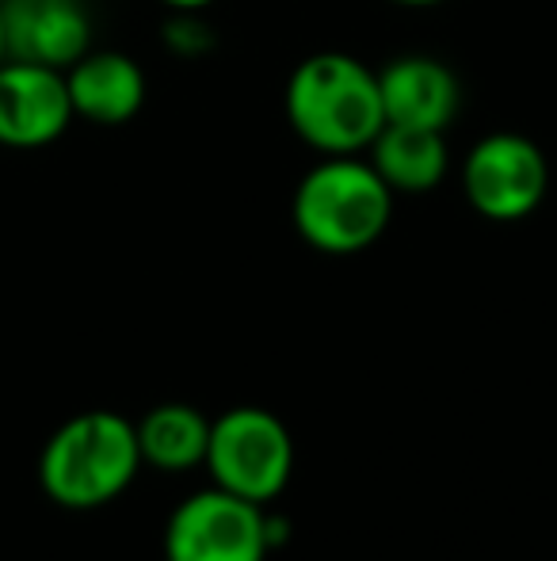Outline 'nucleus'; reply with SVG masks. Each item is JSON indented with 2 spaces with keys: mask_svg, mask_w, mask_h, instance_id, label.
I'll return each instance as SVG.
<instances>
[{
  "mask_svg": "<svg viewBox=\"0 0 557 561\" xmlns=\"http://www.w3.org/2000/svg\"><path fill=\"white\" fill-rule=\"evenodd\" d=\"M287 123L317 157L367 153L386 126L379 69L344 50H317L302 58L282 89Z\"/></svg>",
  "mask_w": 557,
  "mask_h": 561,
  "instance_id": "obj_1",
  "label": "nucleus"
},
{
  "mask_svg": "<svg viewBox=\"0 0 557 561\" xmlns=\"http://www.w3.org/2000/svg\"><path fill=\"white\" fill-rule=\"evenodd\" d=\"M394 199L397 195L363 153L321 157L298 180L290 222L313 252L356 256L382 241L394 222Z\"/></svg>",
  "mask_w": 557,
  "mask_h": 561,
  "instance_id": "obj_2",
  "label": "nucleus"
},
{
  "mask_svg": "<svg viewBox=\"0 0 557 561\" xmlns=\"http://www.w3.org/2000/svg\"><path fill=\"white\" fill-rule=\"evenodd\" d=\"M141 450L135 421L112 409L77 413L46 439L38 455V485L58 508L92 512L119 501L135 485Z\"/></svg>",
  "mask_w": 557,
  "mask_h": 561,
  "instance_id": "obj_3",
  "label": "nucleus"
},
{
  "mask_svg": "<svg viewBox=\"0 0 557 561\" xmlns=\"http://www.w3.org/2000/svg\"><path fill=\"white\" fill-rule=\"evenodd\" d=\"M210 485L268 508L279 501L294 473V436L271 409L237 405L210 421V444L202 458Z\"/></svg>",
  "mask_w": 557,
  "mask_h": 561,
  "instance_id": "obj_4",
  "label": "nucleus"
},
{
  "mask_svg": "<svg viewBox=\"0 0 557 561\" xmlns=\"http://www.w3.org/2000/svg\"><path fill=\"white\" fill-rule=\"evenodd\" d=\"M550 192V161L543 146L520 130H492L469 146L462 161V195L485 222H523Z\"/></svg>",
  "mask_w": 557,
  "mask_h": 561,
  "instance_id": "obj_5",
  "label": "nucleus"
},
{
  "mask_svg": "<svg viewBox=\"0 0 557 561\" xmlns=\"http://www.w3.org/2000/svg\"><path fill=\"white\" fill-rule=\"evenodd\" d=\"M268 508L210 485L184 496L164 524V561H268Z\"/></svg>",
  "mask_w": 557,
  "mask_h": 561,
  "instance_id": "obj_6",
  "label": "nucleus"
},
{
  "mask_svg": "<svg viewBox=\"0 0 557 561\" xmlns=\"http://www.w3.org/2000/svg\"><path fill=\"white\" fill-rule=\"evenodd\" d=\"M66 69L8 58L0 66V146L43 149L73 123Z\"/></svg>",
  "mask_w": 557,
  "mask_h": 561,
  "instance_id": "obj_7",
  "label": "nucleus"
},
{
  "mask_svg": "<svg viewBox=\"0 0 557 561\" xmlns=\"http://www.w3.org/2000/svg\"><path fill=\"white\" fill-rule=\"evenodd\" d=\"M8 58L69 69L92 50V15L84 0H0Z\"/></svg>",
  "mask_w": 557,
  "mask_h": 561,
  "instance_id": "obj_8",
  "label": "nucleus"
},
{
  "mask_svg": "<svg viewBox=\"0 0 557 561\" xmlns=\"http://www.w3.org/2000/svg\"><path fill=\"white\" fill-rule=\"evenodd\" d=\"M382 115L394 126L443 130L459 118L462 84L446 61L431 54H402L379 69Z\"/></svg>",
  "mask_w": 557,
  "mask_h": 561,
  "instance_id": "obj_9",
  "label": "nucleus"
},
{
  "mask_svg": "<svg viewBox=\"0 0 557 561\" xmlns=\"http://www.w3.org/2000/svg\"><path fill=\"white\" fill-rule=\"evenodd\" d=\"M73 115L96 126H123L146 107V73L130 54L89 50L66 69Z\"/></svg>",
  "mask_w": 557,
  "mask_h": 561,
  "instance_id": "obj_10",
  "label": "nucleus"
},
{
  "mask_svg": "<svg viewBox=\"0 0 557 561\" xmlns=\"http://www.w3.org/2000/svg\"><path fill=\"white\" fill-rule=\"evenodd\" d=\"M367 161L374 164L394 195H428L451 172V146L443 130H423V126H394L386 123L379 138L367 149Z\"/></svg>",
  "mask_w": 557,
  "mask_h": 561,
  "instance_id": "obj_11",
  "label": "nucleus"
},
{
  "mask_svg": "<svg viewBox=\"0 0 557 561\" xmlns=\"http://www.w3.org/2000/svg\"><path fill=\"white\" fill-rule=\"evenodd\" d=\"M141 466H156V470L184 473L202 466L210 444V421L195 405L184 401H164L153 405L135 424Z\"/></svg>",
  "mask_w": 557,
  "mask_h": 561,
  "instance_id": "obj_12",
  "label": "nucleus"
},
{
  "mask_svg": "<svg viewBox=\"0 0 557 561\" xmlns=\"http://www.w3.org/2000/svg\"><path fill=\"white\" fill-rule=\"evenodd\" d=\"M161 38L179 58H199L214 46V31L202 20V12H169V23L161 27Z\"/></svg>",
  "mask_w": 557,
  "mask_h": 561,
  "instance_id": "obj_13",
  "label": "nucleus"
},
{
  "mask_svg": "<svg viewBox=\"0 0 557 561\" xmlns=\"http://www.w3.org/2000/svg\"><path fill=\"white\" fill-rule=\"evenodd\" d=\"M169 12H207L214 0H161Z\"/></svg>",
  "mask_w": 557,
  "mask_h": 561,
  "instance_id": "obj_14",
  "label": "nucleus"
},
{
  "mask_svg": "<svg viewBox=\"0 0 557 561\" xmlns=\"http://www.w3.org/2000/svg\"><path fill=\"white\" fill-rule=\"evenodd\" d=\"M390 4H402V8H436V4H446V0H390Z\"/></svg>",
  "mask_w": 557,
  "mask_h": 561,
  "instance_id": "obj_15",
  "label": "nucleus"
},
{
  "mask_svg": "<svg viewBox=\"0 0 557 561\" xmlns=\"http://www.w3.org/2000/svg\"><path fill=\"white\" fill-rule=\"evenodd\" d=\"M8 61V43H4V20H0V66Z\"/></svg>",
  "mask_w": 557,
  "mask_h": 561,
  "instance_id": "obj_16",
  "label": "nucleus"
}]
</instances>
